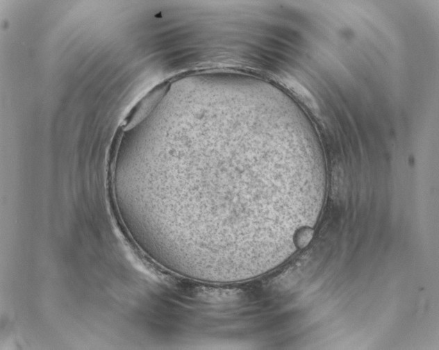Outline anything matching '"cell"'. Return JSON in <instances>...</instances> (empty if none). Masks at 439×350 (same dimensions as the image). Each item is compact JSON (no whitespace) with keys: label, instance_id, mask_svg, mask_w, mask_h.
Segmentation results:
<instances>
[{"label":"cell","instance_id":"1","mask_svg":"<svg viewBox=\"0 0 439 350\" xmlns=\"http://www.w3.org/2000/svg\"><path fill=\"white\" fill-rule=\"evenodd\" d=\"M168 88L167 82H163L149 90L131 108L121 126L128 131L140 124L151 112Z\"/></svg>","mask_w":439,"mask_h":350}]
</instances>
